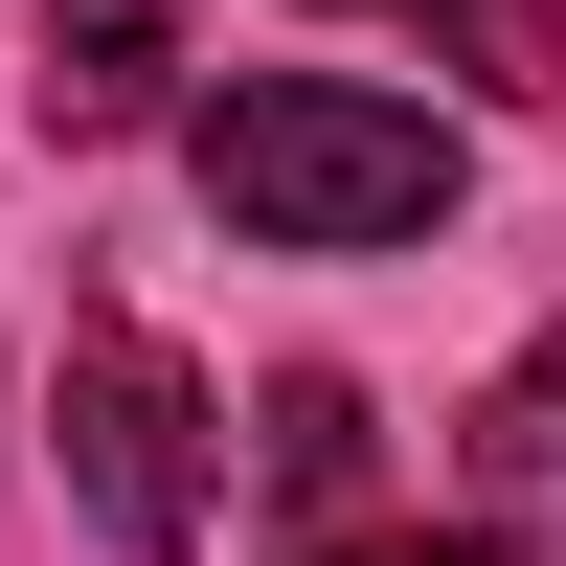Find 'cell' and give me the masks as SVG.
Returning <instances> with one entry per match:
<instances>
[{
  "label": "cell",
  "mask_w": 566,
  "mask_h": 566,
  "mask_svg": "<svg viewBox=\"0 0 566 566\" xmlns=\"http://www.w3.org/2000/svg\"><path fill=\"white\" fill-rule=\"evenodd\" d=\"M181 159H205V205L250 227V250H431L453 227V136L408 114V91H340V69H250L181 114Z\"/></svg>",
  "instance_id": "obj_1"
},
{
  "label": "cell",
  "mask_w": 566,
  "mask_h": 566,
  "mask_svg": "<svg viewBox=\"0 0 566 566\" xmlns=\"http://www.w3.org/2000/svg\"><path fill=\"white\" fill-rule=\"evenodd\" d=\"M45 431H69V499H91V544H136V566H181V544H205V386H181L136 317H91V340H69Z\"/></svg>",
  "instance_id": "obj_2"
},
{
  "label": "cell",
  "mask_w": 566,
  "mask_h": 566,
  "mask_svg": "<svg viewBox=\"0 0 566 566\" xmlns=\"http://www.w3.org/2000/svg\"><path fill=\"white\" fill-rule=\"evenodd\" d=\"M181 91V0H45V136H136Z\"/></svg>",
  "instance_id": "obj_3"
},
{
  "label": "cell",
  "mask_w": 566,
  "mask_h": 566,
  "mask_svg": "<svg viewBox=\"0 0 566 566\" xmlns=\"http://www.w3.org/2000/svg\"><path fill=\"white\" fill-rule=\"evenodd\" d=\"M476 476L522 499V522H566V340H522V363H499V408H476Z\"/></svg>",
  "instance_id": "obj_4"
},
{
  "label": "cell",
  "mask_w": 566,
  "mask_h": 566,
  "mask_svg": "<svg viewBox=\"0 0 566 566\" xmlns=\"http://www.w3.org/2000/svg\"><path fill=\"white\" fill-rule=\"evenodd\" d=\"M272 499H295V522L363 499V386H272Z\"/></svg>",
  "instance_id": "obj_5"
},
{
  "label": "cell",
  "mask_w": 566,
  "mask_h": 566,
  "mask_svg": "<svg viewBox=\"0 0 566 566\" xmlns=\"http://www.w3.org/2000/svg\"><path fill=\"white\" fill-rule=\"evenodd\" d=\"M340 566H544L522 522H408V544H340Z\"/></svg>",
  "instance_id": "obj_6"
}]
</instances>
